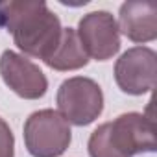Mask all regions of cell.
Returning a JSON list of instances; mask_svg holds the SVG:
<instances>
[{
	"mask_svg": "<svg viewBox=\"0 0 157 157\" xmlns=\"http://www.w3.org/2000/svg\"><path fill=\"white\" fill-rule=\"evenodd\" d=\"M0 28L13 35V41L26 56L46 61L61 39L59 17L44 2L10 0L0 4Z\"/></svg>",
	"mask_w": 157,
	"mask_h": 157,
	"instance_id": "cell-1",
	"label": "cell"
},
{
	"mask_svg": "<svg viewBox=\"0 0 157 157\" xmlns=\"http://www.w3.org/2000/svg\"><path fill=\"white\" fill-rule=\"evenodd\" d=\"M155 52L146 46H135L118 57L115 65V80L124 93L140 96L155 87Z\"/></svg>",
	"mask_w": 157,
	"mask_h": 157,
	"instance_id": "cell-6",
	"label": "cell"
},
{
	"mask_svg": "<svg viewBox=\"0 0 157 157\" xmlns=\"http://www.w3.org/2000/svg\"><path fill=\"white\" fill-rule=\"evenodd\" d=\"M50 68L54 70H78L89 63V57L76 35V30L72 28H63L61 39L52 52V56L44 61Z\"/></svg>",
	"mask_w": 157,
	"mask_h": 157,
	"instance_id": "cell-9",
	"label": "cell"
},
{
	"mask_svg": "<svg viewBox=\"0 0 157 157\" xmlns=\"http://www.w3.org/2000/svg\"><path fill=\"white\" fill-rule=\"evenodd\" d=\"M57 107L68 124L89 126L104 111V93L91 78L74 76L59 85Z\"/></svg>",
	"mask_w": 157,
	"mask_h": 157,
	"instance_id": "cell-3",
	"label": "cell"
},
{
	"mask_svg": "<svg viewBox=\"0 0 157 157\" xmlns=\"http://www.w3.org/2000/svg\"><path fill=\"white\" fill-rule=\"evenodd\" d=\"M0 157H15V137L4 118H0Z\"/></svg>",
	"mask_w": 157,
	"mask_h": 157,
	"instance_id": "cell-10",
	"label": "cell"
},
{
	"mask_svg": "<svg viewBox=\"0 0 157 157\" xmlns=\"http://www.w3.org/2000/svg\"><path fill=\"white\" fill-rule=\"evenodd\" d=\"M118 32L133 43H150L157 37V2L129 0L120 6Z\"/></svg>",
	"mask_w": 157,
	"mask_h": 157,
	"instance_id": "cell-8",
	"label": "cell"
},
{
	"mask_svg": "<svg viewBox=\"0 0 157 157\" xmlns=\"http://www.w3.org/2000/svg\"><path fill=\"white\" fill-rule=\"evenodd\" d=\"M155 151V124L140 113H124L98 126L89 139L91 157H133Z\"/></svg>",
	"mask_w": 157,
	"mask_h": 157,
	"instance_id": "cell-2",
	"label": "cell"
},
{
	"mask_svg": "<svg viewBox=\"0 0 157 157\" xmlns=\"http://www.w3.org/2000/svg\"><path fill=\"white\" fill-rule=\"evenodd\" d=\"M0 74L4 83L24 100H37L46 94L48 80L43 70L13 50H6L0 56Z\"/></svg>",
	"mask_w": 157,
	"mask_h": 157,
	"instance_id": "cell-7",
	"label": "cell"
},
{
	"mask_svg": "<svg viewBox=\"0 0 157 157\" xmlns=\"http://www.w3.org/2000/svg\"><path fill=\"white\" fill-rule=\"evenodd\" d=\"M87 57L96 61L111 59L120 50V32L115 17L109 11H91L87 13L76 32Z\"/></svg>",
	"mask_w": 157,
	"mask_h": 157,
	"instance_id": "cell-5",
	"label": "cell"
},
{
	"mask_svg": "<svg viewBox=\"0 0 157 157\" xmlns=\"http://www.w3.org/2000/svg\"><path fill=\"white\" fill-rule=\"evenodd\" d=\"M72 140L68 122L54 109L32 113L24 122L26 150L33 157H59Z\"/></svg>",
	"mask_w": 157,
	"mask_h": 157,
	"instance_id": "cell-4",
	"label": "cell"
}]
</instances>
